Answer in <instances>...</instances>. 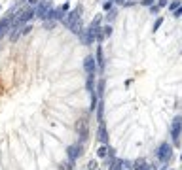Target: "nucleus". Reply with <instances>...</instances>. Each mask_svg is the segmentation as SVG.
<instances>
[{
	"label": "nucleus",
	"mask_w": 182,
	"mask_h": 170,
	"mask_svg": "<svg viewBox=\"0 0 182 170\" xmlns=\"http://www.w3.org/2000/svg\"><path fill=\"white\" fill-rule=\"evenodd\" d=\"M49 9H51V0H40V2L36 4V8H34V15L44 21V19L48 17Z\"/></svg>",
	"instance_id": "f257e3e1"
},
{
	"label": "nucleus",
	"mask_w": 182,
	"mask_h": 170,
	"mask_svg": "<svg viewBox=\"0 0 182 170\" xmlns=\"http://www.w3.org/2000/svg\"><path fill=\"white\" fill-rule=\"evenodd\" d=\"M171 138L175 140V144H178V138H180V132H182V117H175L173 123H171Z\"/></svg>",
	"instance_id": "f03ea898"
},
{
	"label": "nucleus",
	"mask_w": 182,
	"mask_h": 170,
	"mask_svg": "<svg viewBox=\"0 0 182 170\" xmlns=\"http://www.w3.org/2000/svg\"><path fill=\"white\" fill-rule=\"evenodd\" d=\"M80 17H82V8L78 6L76 9H72V12L69 13V15H65V19H63V25L65 27H72V25H74L76 21H80Z\"/></svg>",
	"instance_id": "7ed1b4c3"
},
{
	"label": "nucleus",
	"mask_w": 182,
	"mask_h": 170,
	"mask_svg": "<svg viewBox=\"0 0 182 170\" xmlns=\"http://www.w3.org/2000/svg\"><path fill=\"white\" fill-rule=\"evenodd\" d=\"M171 151H173V149H171V146H169L167 142L161 144L159 149H158V159H159L161 163H167L169 159H171Z\"/></svg>",
	"instance_id": "20e7f679"
},
{
	"label": "nucleus",
	"mask_w": 182,
	"mask_h": 170,
	"mask_svg": "<svg viewBox=\"0 0 182 170\" xmlns=\"http://www.w3.org/2000/svg\"><path fill=\"white\" fill-rule=\"evenodd\" d=\"M84 70L87 72V74H95V70H97V61H95V57H93V55H87V57H85V61H84Z\"/></svg>",
	"instance_id": "39448f33"
},
{
	"label": "nucleus",
	"mask_w": 182,
	"mask_h": 170,
	"mask_svg": "<svg viewBox=\"0 0 182 170\" xmlns=\"http://www.w3.org/2000/svg\"><path fill=\"white\" fill-rule=\"evenodd\" d=\"M76 131H78V134H80V140L84 142L85 138H87V121H85V119L78 121V125H76Z\"/></svg>",
	"instance_id": "423d86ee"
},
{
	"label": "nucleus",
	"mask_w": 182,
	"mask_h": 170,
	"mask_svg": "<svg viewBox=\"0 0 182 170\" xmlns=\"http://www.w3.org/2000/svg\"><path fill=\"white\" fill-rule=\"evenodd\" d=\"M10 28H12V17H10V15H6V17L0 21V36H4Z\"/></svg>",
	"instance_id": "0eeeda50"
},
{
	"label": "nucleus",
	"mask_w": 182,
	"mask_h": 170,
	"mask_svg": "<svg viewBox=\"0 0 182 170\" xmlns=\"http://www.w3.org/2000/svg\"><path fill=\"white\" fill-rule=\"evenodd\" d=\"M82 155V144L78 146V144H74V146L69 147V159H72V161H76L78 157Z\"/></svg>",
	"instance_id": "6e6552de"
},
{
	"label": "nucleus",
	"mask_w": 182,
	"mask_h": 170,
	"mask_svg": "<svg viewBox=\"0 0 182 170\" xmlns=\"http://www.w3.org/2000/svg\"><path fill=\"white\" fill-rule=\"evenodd\" d=\"M99 140H101L102 144L108 142V132H106V127H105V121L99 123Z\"/></svg>",
	"instance_id": "1a4fd4ad"
},
{
	"label": "nucleus",
	"mask_w": 182,
	"mask_h": 170,
	"mask_svg": "<svg viewBox=\"0 0 182 170\" xmlns=\"http://www.w3.org/2000/svg\"><path fill=\"white\" fill-rule=\"evenodd\" d=\"M131 170H148V164H146L144 159H139V161L133 163V168Z\"/></svg>",
	"instance_id": "9d476101"
},
{
	"label": "nucleus",
	"mask_w": 182,
	"mask_h": 170,
	"mask_svg": "<svg viewBox=\"0 0 182 170\" xmlns=\"http://www.w3.org/2000/svg\"><path fill=\"white\" fill-rule=\"evenodd\" d=\"M87 91L95 93V74H87Z\"/></svg>",
	"instance_id": "9b49d317"
},
{
	"label": "nucleus",
	"mask_w": 182,
	"mask_h": 170,
	"mask_svg": "<svg viewBox=\"0 0 182 170\" xmlns=\"http://www.w3.org/2000/svg\"><path fill=\"white\" fill-rule=\"evenodd\" d=\"M97 63H99V68H105V59H102V47L101 45H99L97 47Z\"/></svg>",
	"instance_id": "f8f14e48"
},
{
	"label": "nucleus",
	"mask_w": 182,
	"mask_h": 170,
	"mask_svg": "<svg viewBox=\"0 0 182 170\" xmlns=\"http://www.w3.org/2000/svg\"><path fill=\"white\" fill-rule=\"evenodd\" d=\"M97 155H99V157H106V155H112V149H110V147H101V149L97 151Z\"/></svg>",
	"instance_id": "ddd939ff"
},
{
	"label": "nucleus",
	"mask_w": 182,
	"mask_h": 170,
	"mask_svg": "<svg viewBox=\"0 0 182 170\" xmlns=\"http://www.w3.org/2000/svg\"><path fill=\"white\" fill-rule=\"evenodd\" d=\"M101 30H102V36H105V38H108V36L112 34V27H110V25H105Z\"/></svg>",
	"instance_id": "4468645a"
},
{
	"label": "nucleus",
	"mask_w": 182,
	"mask_h": 170,
	"mask_svg": "<svg viewBox=\"0 0 182 170\" xmlns=\"http://www.w3.org/2000/svg\"><path fill=\"white\" fill-rule=\"evenodd\" d=\"M72 168H74V161H72V159H69V161L63 164V170H72Z\"/></svg>",
	"instance_id": "2eb2a0df"
},
{
	"label": "nucleus",
	"mask_w": 182,
	"mask_h": 170,
	"mask_svg": "<svg viewBox=\"0 0 182 170\" xmlns=\"http://www.w3.org/2000/svg\"><path fill=\"white\" fill-rule=\"evenodd\" d=\"M133 166H131V163L129 161H122V166H119V170H131Z\"/></svg>",
	"instance_id": "dca6fc26"
},
{
	"label": "nucleus",
	"mask_w": 182,
	"mask_h": 170,
	"mask_svg": "<svg viewBox=\"0 0 182 170\" xmlns=\"http://www.w3.org/2000/svg\"><path fill=\"white\" fill-rule=\"evenodd\" d=\"M178 6H180V0H175V2H173V4H171V6H169V9H171V12H175V9L178 8Z\"/></svg>",
	"instance_id": "f3484780"
},
{
	"label": "nucleus",
	"mask_w": 182,
	"mask_h": 170,
	"mask_svg": "<svg viewBox=\"0 0 182 170\" xmlns=\"http://www.w3.org/2000/svg\"><path fill=\"white\" fill-rule=\"evenodd\" d=\"M161 23H163V17H158V21H155V25H154V32L161 27Z\"/></svg>",
	"instance_id": "a211bd4d"
},
{
	"label": "nucleus",
	"mask_w": 182,
	"mask_h": 170,
	"mask_svg": "<svg viewBox=\"0 0 182 170\" xmlns=\"http://www.w3.org/2000/svg\"><path fill=\"white\" fill-rule=\"evenodd\" d=\"M102 89H105V80H101V81H99V91H97V93H99V96L102 95Z\"/></svg>",
	"instance_id": "6ab92c4d"
},
{
	"label": "nucleus",
	"mask_w": 182,
	"mask_h": 170,
	"mask_svg": "<svg viewBox=\"0 0 182 170\" xmlns=\"http://www.w3.org/2000/svg\"><path fill=\"white\" fill-rule=\"evenodd\" d=\"M173 13H175V17H182V6H178Z\"/></svg>",
	"instance_id": "aec40b11"
},
{
	"label": "nucleus",
	"mask_w": 182,
	"mask_h": 170,
	"mask_svg": "<svg viewBox=\"0 0 182 170\" xmlns=\"http://www.w3.org/2000/svg\"><path fill=\"white\" fill-rule=\"evenodd\" d=\"M140 4H142V6H152L154 0H140Z\"/></svg>",
	"instance_id": "412c9836"
},
{
	"label": "nucleus",
	"mask_w": 182,
	"mask_h": 170,
	"mask_svg": "<svg viewBox=\"0 0 182 170\" xmlns=\"http://www.w3.org/2000/svg\"><path fill=\"white\" fill-rule=\"evenodd\" d=\"M158 8H163V6H167V0H158V4H155Z\"/></svg>",
	"instance_id": "4be33fe9"
},
{
	"label": "nucleus",
	"mask_w": 182,
	"mask_h": 170,
	"mask_svg": "<svg viewBox=\"0 0 182 170\" xmlns=\"http://www.w3.org/2000/svg\"><path fill=\"white\" fill-rule=\"evenodd\" d=\"M116 15H118V13H116V9H110V13H108V19H110V21H112V19L116 17Z\"/></svg>",
	"instance_id": "5701e85b"
},
{
	"label": "nucleus",
	"mask_w": 182,
	"mask_h": 170,
	"mask_svg": "<svg viewBox=\"0 0 182 170\" xmlns=\"http://www.w3.org/2000/svg\"><path fill=\"white\" fill-rule=\"evenodd\" d=\"M150 9H152V13H158V12H159V8H158V6H154V4L150 6Z\"/></svg>",
	"instance_id": "b1692460"
},
{
	"label": "nucleus",
	"mask_w": 182,
	"mask_h": 170,
	"mask_svg": "<svg viewBox=\"0 0 182 170\" xmlns=\"http://www.w3.org/2000/svg\"><path fill=\"white\" fill-rule=\"evenodd\" d=\"M87 166H89V168H91V170H93V168H97V163H95V161H91V163H89V164H87Z\"/></svg>",
	"instance_id": "393cba45"
},
{
	"label": "nucleus",
	"mask_w": 182,
	"mask_h": 170,
	"mask_svg": "<svg viewBox=\"0 0 182 170\" xmlns=\"http://www.w3.org/2000/svg\"><path fill=\"white\" fill-rule=\"evenodd\" d=\"M116 2H118V4H125L127 0H116Z\"/></svg>",
	"instance_id": "a878e982"
},
{
	"label": "nucleus",
	"mask_w": 182,
	"mask_h": 170,
	"mask_svg": "<svg viewBox=\"0 0 182 170\" xmlns=\"http://www.w3.org/2000/svg\"><path fill=\"white\" fill-rule=\"evenodd\" d=\"M180 159H182V157H180Z\"/></svg>",
	"instance_id": "bb28decb"
}]
</instances>
